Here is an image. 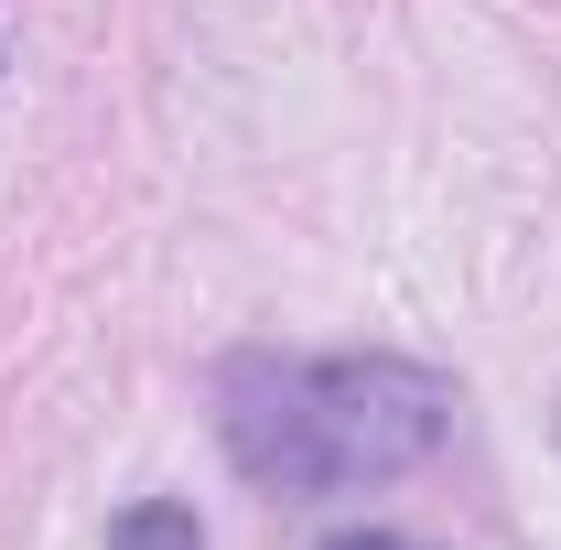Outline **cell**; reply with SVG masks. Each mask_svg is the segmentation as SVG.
Here are the masks:
<instances>
[{"mask_svg":"<svg viewBox=\"0 0 561 550\" xmlns=\"http://www.w3.org/2000/svg\"><path fill=\"white\" fill-rule=\"evenodd\" d=\"M324 550H421V540H400V529H346V540H324Z\"/></svg>","mask_w":561,"mask_h":550,"instance_id":"3957f363","label":"cell"},{"mask_svg":"<svg viewBox=\"0 0 561 550\" xmlns=\"http://www.w3.org/2000/svg\"><path fill=\"white\" fill-rule=\"evenodd\" d=\"M454 378L421 356H227L216 443L260 496H367L443 454Z\"/></svg>","mask_w":561,"mask_h":550,"instance_id":"6da1fadb","label":"cell"},{"mask_svg":"<svg viewBox=\"0 0 561 550\" xmlns=\"http://www.w3.org/2000/svg\"><path fill=\"white\" fill-rule=\"evenodd\" d=\"M108 550H206V529H195V507H184V496H140V507H119Z\"/></svg>","mask_w":561,"mask_h":550,"instance_id":"7a4b0ae2","label":"cell"}]
</instances>
